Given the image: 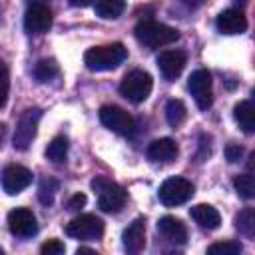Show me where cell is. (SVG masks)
<instances>
[{
  "label": "cell",
  "mask_w": 255,
  "mask_h": 255,
  "mask_svg": "<svg viewBox=\"0 0 255 255\" xmlns=\"http://www.w3.org/2000/svg\"><path fill=\"white\" fill-rule=\"evenodd\" d=\"M52 26V12L46 4H32L24 14V30L28 34H44Z\"/></svg>",
  "instance_id": "7c38bea8"
},
{
  "label": "cell",
  "mask_w": 255,
  "mask_h": 255,
  "mask_svg": "<svg viewBox=\"0 0 255 255\" xmlns=\"http://www.w3.org/2000/svg\"><path fill=\"white\" fill-rule=\"evenodd\" d=\"M84 205H86V195H84V193H76V195H72V197L68 199V203H66L68 211H78V209H82Z\"/></svg>",
  "instance_id": "f546056e"
},
{
  "label": "cell",
  "mask_w": 255,
  "mask_h": 255,
  "mask_svg": "<svg viewBox=\"0 0 255 255\" xmlns=\"http://www.w3.org/2000/svg\"><path fill=\"white\" fill-rule=\"evenodd\" d=\"M126 58H128L126 46L120 42H114V44L90 48L84 54V64L92 72H108V70H116Z\"/></svg>",
  "instance_id": "6da1fadb"
},
{
  "label": "cell",
  "mask_w": 255,
  "mask_h": 255,
  "mask_svg": "<svg viewBox=\"0 0 255 255\" xmlns=\"http://www.w3.org/2000/svg\"><path fill=\"white\" fill-rule=\"evenodd\" d=\"M40 118H42V110H40V108H28V110L18 118V124H16L14 135H12V143H14L16 149H22V151H24V149L30 147V143H32L34 137H36Z\"/></svg>",
  "instance_id": "5b68a950"
},
{
  "label": "cell",
  "mask_w": 255,
  "mask_h": 255,
  "mask_svg": "<svg viewBox=\"0 0 255 255\" xmlns=\"http://www.w3.org/2000/svg\"><path fill=\"white\" fill-rule=\"evenodd\" d=\"M189 215H191V219H193L201 229H207V231L217 229L219 223H221L219 211H217L213 205H209V203H197V205H193V207L189 209Z\"/></svg>",
  "instance_id": "ac0fdd59"
},
{
  "label": "cell",
  "mask_w": 255,
  "mask_h": 255,
  "mask_svg": "<svg viewBox=\"0 0 255 255\" xmlns=\"http://www.w3.org/2000/svg\"><path fill=\"white\" fill-rule=\"evenodd\" d=\"M247 173H251L253 177H255V151L249 155V159H247Z\"/></svg>",
  "instance_id": "1f68e13d"
},
{
  "label": "cell",
  "mask_w": 255,
  "mask_h": 255,
  "mask_svg": "<svg viewBox=\"0 0 255 255\" xmlns=\"http://www.w3.org/2000/svg\"><path fill=\"white\" fill-rule=\"evenodd\" d=\"M185 62L187 58H185V52L181 50H165L157 56V68L165 80H175L183 72Z\"/></svg>",
  "instance_id": "4fadbf2b"
},
{
  "label": "cell",
  "mask_w": 255,
  "mask_h": 255,
  "mask_svg": "<svg viewBox=\"0 0 255 255\" xmlns=\"http://www.w3.org/2000/svg\"><path fill=\"white\" fill-rule=\"evenodd\" d=\"M187 8H197V6H201L203 4V0H181Z\"/></svg>",
  "instance_id": "836d02e7"
},
{
  "label": "cell",
  "mask_w": 255,
  "mask_h": 255,
  "mask_svg": "<svg viewBox=\"0 0 255 255\" xmlns=\"http://www.w3.org/2000/svg\"><path fill=\"white\" fill-rule=\"evenodd\" d=\"M64 251H66V247H64V243L58 241V239H48V241L42 243V247H40V253H42V255H62Z\"/></svg>",
  "instance_id": "83f0119b"
},
{
  "label": "cell",
  "mask_w": 255,
  "mask_h": 255,
  "mask_svg": "<svg viewBox=\"0 0 255 255\" xmlns=\"http://www.w3.org/2000/svg\"><path fill=\"white\" fill-rule=\"evenodd\" d=\"M241 155H243V147H239V145H227V147H225V157H227V161L235 163V161L241 159Z\"/></svg>",
  "instance_id": "4dcf8cb0"
},
{
  "label": "cell",
  "mask_w": 255,
  "mask_h": 255,
  "mask_svg": "<svg viewBox=\"0 0 255 255\" xmlns=\"http://www.w3.org/2000/svg\"><path fill=\"white\" fill-rule=\"evenodd\" d=\"M54 76H58V64L54 60H40L34 66V78L38 82H48Z\"/></svg>",
  "instance_id": "484cf974"
},
{
  "label": "cell",
  "mask_w": 255,
  "mask_h": 255,
  "mask_svg": "<svg viewBox=\"0 0 255 255\" xmlns=\"http://www.w3.org/2000/svg\"><path fill=\"white\" fill-rule=\"evenodd\" d=\"M185 106H183V102L181 100H167V104H165V120H167V124L171 126V128H177L183 120H185Z\"/></svg>",
  "instance_id": "603a6c76"
},
{
  "label": "cell",
  "mask_w": 255,
  "mask_h": 255,
  "mask_svg": "<svg viewBox=\"0 0 255 255\" xmlns=\"http://www.w3.org/2000/svg\"><path fill=\"white\" fill-rule=\"evenodd\" d=\"M177 153H179L177 143L171 137H159L151 141L147 147V159L153 163H169L177 157Z\"/></svg>",
  "instance_id": "2e32d148"
},
{
  "label": "cell",
  "mask_w": 255,
  "mask_h": 255,
  "mask_svg": "<svg viewBox=\"0 0 255 255\" xmlns=\"http://www.w3.org/2000/svg\"><path fill=\"white\" fill-rule=\"evenodd\" d=\"M32 183V171L24 165L18 163H10L4 167L2 171V189L8 195H16L22 189H26Z\"/></svg>",
  "instance_id": "8fae6325"
},
{
  "label": "cell",
  "mask_w": 255,
  "mask_h": 255,
  "mask_svg": "<svg viewBox=\"0 0 255 255\" xmlns=\"http://www.w3.org/2000/svg\"><path fill=\"white\" fill-rule=\"evenodd\" d=\"M68 137L64 135H56L48 147H46V157L52 161V163H64L66 161V155H68Z\"/></svg>",
  "instance_id": "44dd1931"
},
{
  "label": "cell",
  "mask_w": 255,
  "mask_h": 255,
  "mask_svg": "<svg viewBox=\"0 0 255 255\" xmlns=\"http://www.w3.org/2000/svg\"><path fill=\"white\" fill-rule=\"evenodd\" d=\"M100 122L120 135H131L135 131V120L118 106H102L100 108Z\"/></svg>",
  "instance_id": "ba28073f"
},
{
  "label": "cell",
  "mask_w": 255,
  "mask_h": 255,
  "mask_svg": "<svg viewBox=\"0 0 255 255\" xmlns=\"http://www.w3.org/2000/svg\"><path fill=\"white\" fill-rule=\"evenodd\" d=\"M187 88L197 104L199 110H207L213 104V96H211V74L203 68L191 72L189 80H187Z\"/></svg>",
  "instance_id": "9c48e42d"
},
{
  "label": "cell",
  "mask_w": 255,
  "mask_h": 255,
  "mask_svg": "<svg viewBox=\"0 0 255 255\" xmlns=\"http://www.w3.org/2000/svg\"><path fill=\"white\" fill-rule=\"evenodd\" d=\"M233 187H235V191H237L239 197H243V199H255V177L251 173L237 175L233 179Z\"/></svg>",
  "instance_id": "cb8c5ba5"
},
{
  "label": "cell",
  "mask_w": 255,
  "mask_h": 255,
  "mask_svg": "<svg viewBox=\"0 0 255 255\" xmlns=\"http://www.w3.org/2000/svg\"><path fill=\"white\" fill-rule=\"evenodd\" d=\"M151 88H153V80L147 72L131 70L129 74L124 76V80L120 84V94L133 104H141L151 94Z\"/></svg>",
  "instance_id": "277c9868"
},
{
  "label": "cell",
  "mask_w": 255,
  "mask_h": 255,
  "mask_svg": "<svg viewBox=\"0 0 255 255\" xmlns=\"http://www.w3.org/2000/svg\"><path fill=\"white\" fill-rule=\"evenodd\" d=\"M94 10L104 20H114L126 10V0H96Z\"/></svg>",
  "instance_id": "ffe728a7"
},
{
  "label": "cell",
  "mask_w": 255,
  "mask_h": 255,
  "mask_svg": "<svg viewBox=\"0 0 255 255\" xmlns=\"http://www.w3.org/2000/svg\"><path fill=\"white\" fill-rule=\"evenodd\" d=\"M66 233L74 239H82V241H94L100 239L104 235V221L98 215L92 213H84L74 217L68 225H66Z\"/></svg>",
  "instance_id": "52a82bcc"
},
{
  "label": "cell",
  "mask_w": 255,
  "mask_h": 255,
  "mask_svg": "<svg viewBox=\"0 0 255 255\" xmlns=\"http://www.w3.org/2000/svg\"><path fill=\"white\" fill-rule=\"evenodd\" d=\"M8 229L16 237H32L38 233L36 215L26 207H16L8 213Z\"/></svg>",
  "instance_id": "30bf717a"
},
{
  "label": "cell",
  "mask_w": 255,
  "mask_h": 255,
  "mask_svg": "<svg viewBox=\"0 0 255 255\" xmlns=\"http://www.w3.org/2000/svg\"><path fill=\"white\" fill-rule=\"evenodd\" d=\"M193 195V183L185 177H167L157 191V197L163 205L173 207V205H181L185 201H189Z\"/></svg>",
  "instance_id": "8992f818"
},
{
  "label": "cell",
  "mask_w": 255,
  "mask_h": 255,
  "mask_svg": "<svg viewBox=\"0 0 255 255\" xmlns=\"http://www.w3.org/2000/svg\"><path fill=\"white\" fill-rule=\"evenodd\" d=\"M133 34L137 38V42H141L147 48H159V46H167L179 40V32L171 26L159 24L155 20H141L135 24Z\"/></svg>",
  "instance_id": "7a4b0ae2"
},
{
  "label": "cell",
  "mask_w": 255,
  "mask_h": 255,
  "mask_svg": "<svg viewBox=\"0 0 255 255\" xmlns=\"http://www.w3.org/2000/svg\"><path fill=\"white\" fill-rule=\"evenodd\" d=\"M56 191H58V181L52 179V177H44L38 185V199L42 205H52L54 203V197H56Z\"/></svg>",
  "instance_id": "d4e9b609"
},
{
  "label": "cell",
  "mask_w": 255,
  "mask_h": 255,
  "mask_svg": "<svg viewBox=\"0 0 255 255\" xmlns=\"http://www.w3.org/2000/svg\"><path fill=\"white\" fill-rule=\"evenodd\" d=\"M215 26L221 34H227V36H235V34H243L247 30V18L241 10H235V8H227L223 10L217 20H215Z\"/></svg>",
  "instance_id": "5bb4252c"
},
{
  "label": "cell",
  "mask_w": 255,
  "mask_h": 255,
  "mask_svg": "<svg viewBox=\"0 0 255 255\" xmlns=\"http://www.w3.org/2000/svg\"><path fill=\"white\" fill-rule=\"evenodd\" d=\"M72 6H76V8H84V6H88V4H92V0H68Z\"/></svg>",
  "instance_id": "d6a6232c"
},
{
  "label": "cell",
  "mask_w": 255,
  "mask_h": 255,
  "mask_svg": "<svg viewBox=\"0 0 255 255\" xmlns=\"http://www.w3.org/2000/svg\"><path fill=\"white\" fill-rule=\"evenodd\" d=\"M243 247L237 241H221V243H213L207 247L209 255H239Z\"/></svg>",
  "instance_id": "4316f807"
},
{
  "label": "cell",
  "mask_w": 255,
  "mask_h": 255,
  "mask_svg": "<svg viewBox=\"0 0 255 255\" xmlns=\"http://www.w3.org/2000/svg\"><path fill=\"white\" fill-rule=\"evenodd\" d=\"M233 118L243 131L255 133V102H251V100L239 102L233 108Z\"/></svg>",
  "instance_id": "d6986e66"
},
{
  "label": "cell",
  "mask_w": 255,
  "mask_h": 255,
  "mask_svg": "<svg viewBox=\"0 0 255 255\" xmlns=\"http://www.w3.org/2000/svg\"><path fill=\"white\" fill-rule=\"evenodd\" d=\"M92 189L98 193V207L106 213H118L126 205V191L116 181H110L108 177H96L92 179Z\"/></svg>",
  "instance_id": "3957f363"
},
{
  "label": "cell",
  "mask_w": 255,
  "mask_h": 255,
  "mask_svg": "<svg viewBox=\"0 0 255 255\" xmlns=\"http://www.w3.org/2000/svg\"><path fill=\"white\" fill-rule=\"evenodd\" d=\"M235 227L245 237H255V207H245L235 215Z\"/></svg>",
  "instance_id": "7402d4cb"
},
{
  "label": "cell",
  "mask_w": 255,
  "mask_h": 255,
  "mask_svg": "<svg viewBox=\"0 0 255 255\" xmlns=\"http://www.w3.org/2000/svg\"><path fill=\"white\" fill-rule=\"evenodd\" d=\"M157 231L171 243H177V245H183L187 241V229L183 225L181 219L173 217V215H163L159 221H157Z\"/></svg>",
  "instance_id": "e0dca14e"
},
{
  "label": "cell",
  "mask_w": 255,
  "mask_h": 255,
  "mask_svg": "<svg viewBox=\"0 0 255 255\" xmlns=\"http://www.w3.org/2000/svg\"><path fill=\"white\" fill-rule=\"evenodd\" d=\"M124 249L128 253H139L145 247V219L137 217L124 229Z\"/></svg>",
  "instance_id": "9a60e30c"
},
{
  "label": "cell",
  "mask_w": 255,
  "mask_h": 255,
  "mask_svg": "<svg viewBox=\"0 0 255 255\" xmlns=\"http://www.w3.org/2000/svg\"><path fill=\"white\" fill-rule=\"evenodd\" d=\"M2 86H4V90H2L0 106L4 108L6 106V100H8V90H10V76H8V66L6 64H2Z\"/></svg>",
  "instance_id": "f1b7e54d"
}]
</instances>
